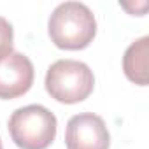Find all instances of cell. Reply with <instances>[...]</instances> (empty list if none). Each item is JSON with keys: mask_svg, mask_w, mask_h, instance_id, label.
Instances as JSON below:
<instances>
[{"mask_svg": "<svg viewBox=\"0 0 149 149\" xmlns=\"http://www.w3.org/2000/svg\"><path fill=\"white\" fill-rule=\"evenodd\" d=\"M47 32L56 47L77 51L93 42L97 35V19L86 4L63 2L51 13Z\"/></svg>", "mask_w": 149, "mask_h": 149, "instance_id": "6da1fadb", "label": "cell"}, {"mask_svg": "<svg viewBox=\"0 0 149 149\" xmlns=\"http://www.w3.org/2000/svg\"><path fill=\"white\" fill-rule=\"evenodd\" d=\"M56 116L44 105L16 109L9 118V133L19 149H47L56 137Z\"/></svg>", "mask_w": 149, "mask_h": 149, "instance_id": "7a4b0ae2", "label": "cell"}, {"mask_svg": "<svg viewBox=\"0 0 149 149\" xmlns=\"http://www.w3.org/2000/svg\"><path fill=\"white\" fill-rule=\"evenodd\" d=\"M65 146L67 149H109L111 135L105 121L93 112L72 116L65 130Z\"/></svg>", "mask_w": 149, "mask_h": 149, "instance_id": "277c9868", "label": "cell"}, {"mask_svg": "<svg viewBox=\"0 0 149 149\" xmlns=\"http://www.w3.org/2000/svg\"><path fill=\"white\" fill-rule=\"evenodd\" d=\"M13 40H14V30L13 25L0 16V60H4L7 54L13 53Z\"/></svg>", "mask_w": 149, "mask_h": 149, "instance_id": "52a82bcc", "label": "cell"}, {"mask_svg": "<svg viewBox=\"0 0 149 149\" xmlns=\"http://www.w3.org/2000/svg\"><path fill=\"white\" fill-rule=\"evenodd\" d=\"M0 149H4V147H2V140H0Z\"/></svg>", "mask_w": 149, "mask_h": 149, "instance_id": "ba28073f", "label": "cell"}, {"mask_svg": "<svg viewBox=\"0 0 149 149\" xmlns=\"http://www.w3.org/2000/svg\"><path fill=\"white\" fill-rule=\"evenodd\" d=\"M147 60H149V37L144 35L139 40L132 42L123 56L125 76L139 86L147 84Z\"/></svg>", "mask_w": 149, "mask_h": 149, "instance_id": "8992f818", "label": "cell"}, {"mask_svg": "<svg viewBox=\"0 0 149 149\" xmlns=\"http://www.w3.org/2000/svg\"><path fill=\"white\" fill-rule=\"evenodd\" d=\"M33 63L23 53L13 51L0 60V98L13 100L25 95L33 84Z\"/></svg>", "mask_w": 149, "mask_h": 149, "instance_id": "5b68a950", "label": "cell"}, {"mask_svg": "<svg viewBox=\"0 0 149 149\" xmlns=\"http://www.w3.org/2000/svg\"><path fill=\"white\" fill-rule=\"evenodd\" d=\"M95 88L93 70L77 60H58L46 72V91L61 104H79Z\"/></svg>", "mask_w": 149, "mask_h": 149, "instance_id": "3957f363", "label": "cell"}]
</instances>
